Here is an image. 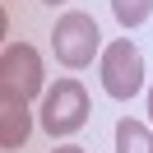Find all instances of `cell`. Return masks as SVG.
<instances>
[{
	"mask_svg": "<svg viewBox=\"0 0 153 153\" xmlns=\"http://www.w3.org/2000/svg\"><path fill=\"white\" fill-rule=\"evenodd\" d=\"M37 121L51 139H70L88 125V88L79 79H56V84L42 93V107H37Z\"/></svg>",
	"mask_w": 153,
	"mask_h": 153,
	"instance_id": "obj_1",
	"label": "cell"
},
{
	"mask_svg": "<svg viewBox=\"0 0 153 153\" xmlns=\"http://www.w3.org/2000/svg\"><path fill=\"white\" fill-rule=\"evenodd\" d=\"M51 51L65 70H88L93 56H102V33H97V19L84 10H65L51 28Z\"/></svg>",
	"mask_w": 153,
	"mask_h": 153,
	"instance_id": "obj_2",
	"label": "cell"
},
{
	"mask_svg": "<svg viewBox=\"0 0 153 153\" xmlns=\"http://www.w3.org/2000/svg\"><path fill=\"white\" fill-rule=\"evenodd\" d=\"M97 74H102V93L116 102H130L134 93H144V51L130 37H116L97 56Z\"/></svg>",
	"mask_w": 153,
	"mask_h": 153,
	"instance_id": "obj_3",
	"label": "cell"
},
{
	"mask_svg": "<svg viewBox=\"0 0 153 153\" xmlns=\"http://www.w3.org/2000/svg\"><path fill=\"white\" fill-rule=\"evenodd\" d=\"M0 84H5V88H19L28 102L47 93L42 56H37L33 42H5V51H0Z\"/></svg>",
	"mask_w": 153,
	"mask_h": 153,
	"instance_id": "obj_4",
	"label": "cell"
},
{
	"mask_svg": "<svg viewBox=\"0 0 153 153\" xmlns=\"http://www.w3.org/2000/svg\"><path fill=\"white\" fill-rule=\"evenodd\" d=\"M33 134V107L19 88H5L0 84V149L5 153H19Z\"/></svg>",
	"mask_w": 153,
	"mask_h": 153,
	"instance_id": "obj_5",
	"label": "cell"
},
{
	"mask_svg": "<svg viewBox=\"0 0 153 153\" xmlns=\"http://www.w3.org/2000/svg\"><path fill=\"white\" fill-rule=\"evenodd\" d=\"M116 153H153V130L144 121L121 116L116 121Z\"/></svg>",
	"mask_w": 153,
	"mask_h": 153,
	"instance_id": "obj_6",
	"label": "cell"
},
{
	"mask_svg": "<svg viewBox=\"0 0 153 153\" xmlns=\"http://www.w3.org/2000/svg\"><path fill=\"white\" fill-rule=\"evenodd\" d=\"M111 14H116L121 28H139V23L153 14V0H111Z\"/></svg>",
	"mask_w": 153,
	"mask_h": 153,
	"instance_id": "obj_7",
	"label": "cell"
},
{
	"mask_svg": "<svg viewBox=\"0 0 153 153\" xmlns=\"http://www.w3.org/2000/svg\"><path fill=\"white\" fill-rule=\"evenodd\" d=\"M51 153H84V149H79V144H56Z\"/></svg>",
	"mask_w": 153,
	"mask_h": 153,
	"instance_id": "obj_8",
	"label": "cell"
},
{
	"mask_svg": "<svg viewBox=\"0 0 153 153\" xmlns=\"http://www.w3.org/2000/svg\"><path fill=\"white\" fill-rule=\"evenodd\" d=\"M149 121H153V84H149Z\"/></svg>",
	"mask_w": 153,
	"mask_h": 153,
	"instance_id": "obj_9",
	"label": "cell"
},
{
	"mask_svg": "<svg viewBox=\"0 0 153 153\" xmlns=\"http://www.w3.org/2000/svg\"><path fill=\"white\" fill-rule=\"evenodd\" d=\"M42 5H51V10H56V5H65V0H42Z\"/></svg>",
	"mask_w": 153,
	"mask_h": 153,
	"instance_id": "obj_10",
	"label": "cell"
}]
</instances>
